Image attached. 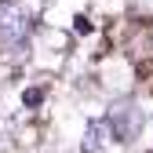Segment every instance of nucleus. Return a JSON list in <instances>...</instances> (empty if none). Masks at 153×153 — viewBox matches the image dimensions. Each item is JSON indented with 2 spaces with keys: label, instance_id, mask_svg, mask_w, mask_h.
Masks as SVG:
<instances>
[{
  "label": "nucleus",
  "instance_id": "f257e3e1",
  "mask_svg": "<svg viewBox=\"0 0 153 153\" xmlns=\"http://www.w3.org/2000/svg\"><path fill=\"white\" fill-rule=\"evenodd\" d=\"M33 33V15L18 0H0V44L7 51H18Z\"/></svg>",
  "mask_w": 153,
  "mask_h": 153
},
{
  "label": "nucleus",
  "instance_id": "f03ea898",
  "mask_svg": "<svg viewBox=\"0 0 153 153\" xmlns=\"http://www.w3.org/2000/svg\"><path fill=\"white\" fill-rule=\"evenodd\" d=\"M117 142L120 139L113 135V128H109L106 117L88 120V128H84V153H106V149H113Z\"/></svg>",
  "mask_w": 153,
  "mask_h": 153
},
{
  "label": "nucleus",
  "instance_id": "7ed1b4c3",
  "mask_svg": "<svg viewBox=\"0 0 153 153\" xmlns=\"http://www.w3.org/2000/svg\"><path fill=\"white\" fill-rule=\"evenodd\" d=\"M106 120H109L113 135H117L120 142H131V139L139 135V128H142V117H139V109H135V106H113Z\"/></svg>",
  "mask_w": 153,
  "mask_h": 153
},
{
  "label": "nucleus",
  "instance_id": "20e7f679",
  "mask_svg": "<svg viewBox=\"0 0 153 153\" xmlns=\"http://www.w3.org/2000/svg\"><path fill=\"white\" fill-rule=\"evenodd\" d=\"M22 102H26L29 109H33V106H40V102H44V88H29V91L22 95Z\"/></svg>",
  "mask_w": 153,
  "mask_h": 153
}]
</instances>
